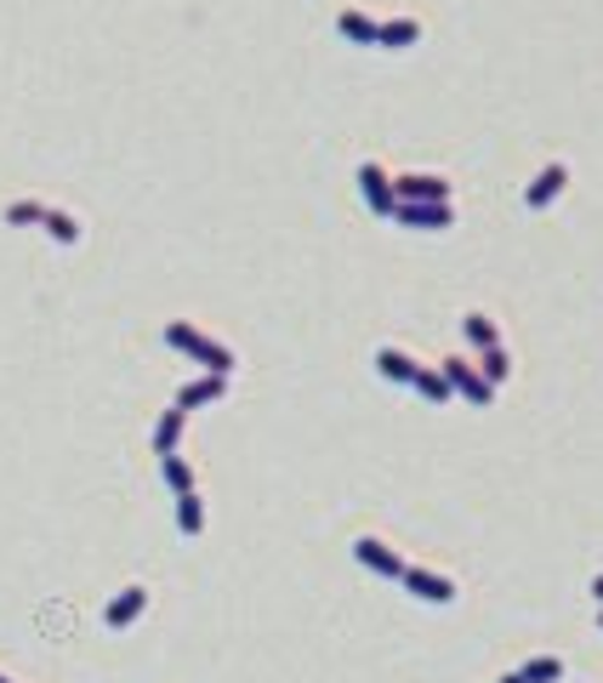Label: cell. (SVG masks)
Segmentation results:
<instances>
[{
	"label": "cell",
	"mask_w": 603,
	"mask_h": 683,
	"mask_svg": "<svg viewBox=\"0 0 603 683\" xmlns=\"http://www.w3.org/2000/svg\"><path fill=\"white\" fill-rule=\"evenodd\" d=\"M143 610H148V587H125V593H114V598H109L103 621H109V626L120 632V626H132V621L143 615Z\"/></svg>",
	"instance_id": "9"
},
{
	"label": "cell",
	"mask_w": 603,
	"mask_h": 683,
	"mask_svg": "<svg viewBox=\"0 0 603 683\" xmlns=\"http://www.w3.org/2000/svg\"><path fill=\"white\" fill-rule=\"evenodd\" d=\"M462 331H467V342H472V347H479V353L501 342V331H495V319H490L484 308H467V314H462Z\"/></svg>",
	"instance_id": "16"
},
{
	"label": "cell",
	"mask_w": 603,
	"mask_h": 683,
	"mask_svg": "<svg viewBox=\"0 0 603 683\" xmlns=\"http://www.w3.org/2000/svg\"><path fill=\"white\" fill-rule=\"evenodd\" d=\"M40 217H46L40 199H12V206H7V222H12V228H35Z\"/></svg>",
	"instance_id": "22"
},
{
	"label": "cell",
	"mask_w": 603,
	"mask_h": 683,
	"mask_svg": "<svg viewBox=\"0 0 603 683\" xmlns=\"http://www.w3.org/2000/svg\"><path fill=\"white\" fill-rule=\"evenodd\" d=\"M177 529H183V536H199V529H206V496H199V490L177 496Z\"/></svg>",
	"instance_id": "19"
},
{
	"label": "cell",
	"mask_w": 603,
	"mask_h": 683,
	"mask_svg": "<svg viewBox=\"0 0 603 683\" xmlns=\"http://www.w3.org/2000/svg\"><path fill=\"white\" fill-rule=\"evenodd\" d=\"M376 370H382L387 382H410V376L421 370V359H416L410 347H393V342H387V347H376Z\"/></svg>",
	"instance_id": "11"
},
{
	"label": "cell",
	"mask_w": 603,
	"mask_h": 683,
	"mask_svg": "<svg viewBox=\"0 0 603 683\" xmlns=\"http://www.w3.org/2000/svg\"><path fill=\"white\" fill-rule=\"evenodd\" d=\"M393 222H405V228H421V234H444V228H456V206H421V199H398L393 206Z\"/></svg>",
	"instance_id": "3"
},
{
	"label": "cell",
	"mask_w": 603,
	"mask_h": 683,
	"mask_svg": "<svg viewBox=\"0 0 603 683\" xmlns=\"http://www.w3.org/2000/svg\"><path fill=\"white\" fill-rule=\"evenodd\" d=\"M472 365H479V376H484L490 388H501V382H507V376H513V353L495 342V347H484V353H479V359H472Z\"/></svg>",
	"instance_id": "17"
},
{
	"label": "cell",
	"mask_w": 603,
	"mask_h": 683,
	"mask_svg": "<svg viewBox=\"0 0 603 683\" xmlns=\"http://www.w3.org/2000/svg\"><path fill=\"white\" fill-rule=\"evenodd\" d=\"M439 370H444V382H450V393H456V399L479 404V411H484V404H495V388L479 376V365H472L467 353H450V359H439Z\"/></svg>",
	"instance_id": "2"
},
{
	"label": "cell",
	"mask_w": 603,
	"mask_h": 683,
	"mask_svg": "<svg viewBox=\"0 0 603 683\" xmlns=\"http://www.w3.org/2000/svg\"><path fill=\"white\" fill-rule=\"evenodd\" d=\"M40 228H46V234H52L58 245H81V217H74V211H58V206H46Z\"/></svg>",
	"instance_id": "18"
},
{
	"label": "cell",
	"mask_w": 603,
	"mask_h": 683,
	"mask_svg": "<svg viewBox=\"0 0 603 683\" xmlns=\"http://www.w3.org/2000/svg\"><path fill=\"white\" fill-rule=\"evenodd\" d=\"M160 473H165V485L177 490V496H183V490H194V467L183 462V455H160Z\"/></svg>",
	"instance_id": "20"
},
{
	"label": "cell",
	"mask_w": 603,
	"mask_h": 683,
	"mask_svg": "<svg viewBox=\"0 0 603 683\" xmlns=\"http://www.w3.org/2000/svg\"><path fill=\"white\" fill-rule=\"evenodd\" d=\"M354 559H359L365 570H376V575H387V581L405 575V552L387 547L382 536H359V541H354Z\"/></svg>",
	"instance_id": "8"
},
{
	"label": "cell",
	"mask_w": 603,
	"mask_h": 683,
	"mask_svg": "<svg viewBox=\"0 0 603 683\" xmlns=\"http://www.w3.org/2000/svg\"><path fill=\"white\" fill-rule=\"evenodd\" d=\"M222 393H229V376H211V370H206V376H194V382L177 393V411H199V404H217Z\"/></svg>",
	"instance_id": "10"
},
{
	"label": "cell",
	"mask_w": 603,
	"mask_h": 683,
	"mask_svg": "<svg viewBox=\"0 0 603 683\" xmlns=\"http://www.w3.org/2000/svg\"><path fill=\"white\" fill-rule=\"evenodd\" d=\"M183 427H188V411H160V422H155V455H177V439H183Z\"/></svg>",
	"instance_id": "13"
},
{
	"label": "cell",
	"mask_w": 603,
	"mask_h": 683,
	"mask_svg": "<svg viewBox=\"0 0 603 683\" xmlns=\"http://www.w3.org/2000/svg\"><path fill=\"white\" fill-rule=\"evenodd\" d=\"M421 40V23L416 17H387V23H376V46H387V52H405V46Z\"/></svg>",
	"instance_id": "12"
},
{
	"label": "cell",
	"mask_w": 603,
	"mask_h": 683,
	"mask_svg": "<svg viewBox=\"0 0 603 683\" xmlns=\"http://www.w3.org/2000/svg\"><path fill=\"white\" fill-rule=\"evenodd\" d=\"M410 388H416L427 404H450V399H456V393H450V382H444V370H439V365H421V370L410 376Z\"/></svg>",
	"instance_id": "15"
},
{
	"label": "cell",
	"mask_w": 603,
	"mask_h": 683,
	"mask_svg": "<svg viewBox=\"0 0 603 683\" xmlns=\"http://www.w3.org/2000/svg\"><path fill=\"white\" fill-rule=\"evenodd\" d=\"M393 194L398 199H421V206H444L450 176L444 171H405V176H393Z\"/></svg>",
	"instance_id": "5"
},
{
	"label": "cell",
	"mask_w": 603,
	"mask_h": 683,
	"mask_svg": "<svg viewBox=\"0 0 603 683\" xmlns=\"http://www.w3.org/2000/svg\"><path fill=\"white\" fill-rule=\"evenodd\" d=\"M495 683H530V678H524V667H513L507 678H495Z\"/></svg>",
	"instance_id": "23"
},
{
	"label": "cell",
	"mask_w": 603,
	"mask_h": 683,
	"mask_svg": "<svg viewBox=\"0 0 603 683\" xmlns=\"http://www.w3.org/2000/svg\"><path fill=\"white\" fill-rule=\"evenodd\" d=\"M405 593H416L421 603H456V581H450L444 570H421V564H405Z\"/></svg>",
	"instance_id": "7"
},
{
	"label": "cell",
	"mask_w": 603,
	"mask_h": 683,
	"mask_svg": "<svg viewBox=\"0 0 603 683\" xmlns=\"http://www.w3.org/2000/svg\"><path fill=\"white\" fill-rule=\"evenodd\" d=\"M598 626H603V610H598Z\"/></svg>",
	"instance_id": "26"
},
{
	"label": "cell",
	"mask_w": 603,
	"mask_h": 683,
	"mask_svg": "<svg viewBox=\"0 0 603 683\" xmlns=\"http://www.w3.org/2000/svg\"><path fill=\"white\" fill-rule=\"evenodd\" d=\"M336 29H342V40H354V46H376V17L359 12V7L336 12Z\"/></svg>",
	"instance_id": "14"
},
{
	"label": "cell",
	"mask_w": 603,
	"mask_h": 683,
	"mask_svg": "<svg viewBox=\"0 0 603 683\" xmlns=\"http://www.w3.org/2000/svg\"><path fill=\"white\" fill-rule=\"evenodd\" d=\"M165 342H171V347H177V353H188V359H194V365H206L211 376H229V370L239 365L229 342H217V337H206V331H199V325H188V319H171V325H165Z\"/></svg>",
	"instance_id": "1"
},
{
	"label": "cell",
	"mask_w": 603,
	"mask_h": 683,
	"mask_svg": "<svg viewBox=\"0 0 603 683\" xmlns=\"http://www.w3.org/2000/svg\"><path fill=\"white\" fill-rule=\"evenodd\" d=\"M0 683H12V678H7V672H0Z\"/></svg>",
	"instance_id": "25"
},
{
	"label": "cell",
	"mask_w": 603,
	"mask_h": 683,
	"mask_svg": "<svg viewBox=\"0 0 603 683\" xmlns=\"http://www.w3.org/2000/svg\"><path fill=\"white\" fill-rule=\"evenodd\" d=\"M359 194H365V206H370L376 217H387V222H393L398 194H393V171H387V166L365 160V166H359Z\"/></svg>",
	"instance_id": "4"
},
{
	"label": "cell",
	"mask_w": 603,
	"mask_h": 683,
	"mask_svg": "<svg viewBox=\"0 0 603 683\" xmlns=\"http://www.w3.org/2000/svg\"><path fill=\"white\" fill-rule=\"evenodd\" d=\"M524 678H530V683H558L564 661H558V655H536V661H524Z\"/></svg>",
	"instance_id": "21"
},
{
	"label": "cell",
	"mask_w": 603,
	"mask_h": 683,
	"mask_svg": "<svg viewBox=\"0 0 603 683\" xmlns=\"http://www.w3.org/2000/svg\"><path fill=\"white\" fill-rule=\"evenodd\" d=\"M569 176H575V171H569L564 160H546V166L530 176V188H524V206H530V211H546L552 199H558V194L569 188Z\"/></svg>",
	"instance_id": "6"
},
{
	"label": "cell",
	"mask_w": 603,
	"mask_h": 683,
	"mask_svg": "<svg viewBox=\"0 0 603 683\" xmlns=\"http://www.w3.org/2000/svg\"><path fill=\"white\" fill-rule=\"evenodd\" d=\"M592 598L603 603V575H592Z\"/></svg>",
	"instance_id": "24"
}]
</instances>
